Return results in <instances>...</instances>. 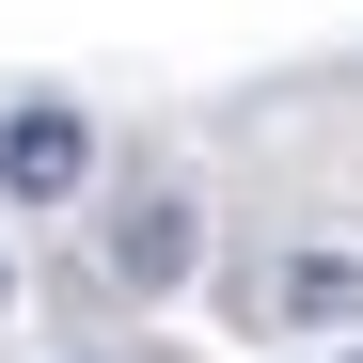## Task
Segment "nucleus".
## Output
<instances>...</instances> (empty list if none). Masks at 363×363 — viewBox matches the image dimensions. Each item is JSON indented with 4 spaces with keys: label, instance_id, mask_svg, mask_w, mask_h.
Segmentation results:
<instances>
[{
    "label": "nucleus",
    "instance_id": "1",
    "mask_svg": "<svg viewBox=\"0 0 363 363\" xmlns=\"http://www.w3.org/2000/svg\"><path fill=\"white\" fill-rule=\"evenodd\" d=\"M79 174H95V127H79L64 95H32V111H0V206H32V221H48V206L79 190Z\"/></svg>",
    "mask_w": 363,
    "mask_h": 363
},
{
    "label": "nucleus",
    "instance_id": "2",
    "mask_svg": "<svg viewBox=\"0 0 363 363\" xmlns=\"http://www.w3.org/2000/svg\"><path fill=\"white\" fill-rule=\"evenodd\" d=\"M269 316H284V332H347V316H363V253H284V269H269Z\"/></svg>",
    "mask_w": 363,
    "mask_h": 363
},
{
    "label": "nucleus",
    "instance_id": "3",
    "mask_svg": "<svg viewBox=\"0 0 363 363\" xmlns=\"http://www.w3.org/2000/svg\"><path fill=\"white\" fill-rule=\"evenodd\" d=\"M111 269H127V284H190V206H174V190H127V221H111Z\"/></svg>",
    "mask_w": 363,
    "mask_h": 363
},
{
    "label": "nucleus",
    "instance_id": "4",
    "mask_svg": "<svg viewBox=\"0 0 363 363\" xmlns=\"http://www.w3.org/2000/svg\"><path fill=\"white\" fill-rule=\"evenodd\" d=\"M0 284H16V269H0Z\"/></svg>",
    "mask_w": 363,
    "mask_h": 363
},
{
    "label": "nucleus",
    "instance_id": "5",
    "mask_svg": "<svg viewBox=\"0 0 363 363\" xmlns=\"http://www.w3.org/2000/svg\"><path fill=\"white\" fill-rule=\"evenodd\" d=\"M347 363H363V347H347Z\"/></svg>",
    "mask_w": 363,
    "mask_h": 363
}]
</instances>
